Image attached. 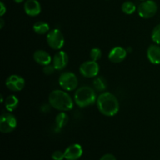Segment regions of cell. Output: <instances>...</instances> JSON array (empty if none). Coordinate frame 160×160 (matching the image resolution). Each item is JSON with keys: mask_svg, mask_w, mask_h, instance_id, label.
<instances>
[{"mask_svg": "<svg viewBox=\"0 0 160 160\" xmlns=\"http://www.w3.org/2000/svg\"><path fill=\"white\" fill-rule=\"evenodd\" d=\"M52 158L53 160H62L65 159V156H64V152L61 151H55L54 152L52 155Z\"/></svg>", "mask_w": 160, "mask_h": 160, "instance_id": "cb8c5ba5", "label": "cell"}, {"mask_svg": "<svg viewBox=\"0 0 160 160\" xmlns=\"http://www.w3.org/2000/svg\"><path fill=\"white\" fill-rule=\"evenodd\" d=\"M136 9H137V7H136L135 4L131 1L125 2L122 4L121 6V9L123 13L128 14V15H131V14L134 13L136 11Z\"/></svg>", "mask_w": 160, "mask_h": 160, "instance_id": "ffe728a7", "label": "cell"}, {"mask_svg": "<svg viewBox=\"0 0 160 160\" xmlns=\"http://www.w3.org/2000/svg\"><path fill=\"white\" fill-rule=\"evenodd\" d=\"M0 7H1V9H0V16L2 17V16L6 12V8L3 2H0Z\"/></svg>", "mask_w": 160, "mask_h": 160, "instance_id": "484cf974", "label": "cell"}, {"mask_svg": "<svg viewBox=\"0 0 160 160\" xmlns=\"http://www.w3.org/2000/svg\"><path fill=\"white\" fill-rule=\"evenodd\" d=\"M3 26H4V20H3L2 18L0 19V28H2Z\"/></svg>", "mask_w": 160, "mask_h": 160, "instance_id": "4316f807", "label": "cell"}, {"mask_svg": "<svg viewBox=\"0 0 160 160\" xmlns=\"http://www.w3.org/2000/svg\"><path fill=\"white\" fill-rule=\"evenodd\" d=\"M56 68L54 67V66L52 65L51 63L48 64V65L43 66V72L44 73H45L46 75H51L54 73Z\"/></svg>", "mask_w": 160, "mask_h": 160, "instance_id": "603a6c76", "label": "cell"}, {"mask_svg": "<svg viewBox=\"0 0 160 160\" xmlns=\"http://www.w3.org/2000/svg\"><path fill=\"white\" fill-rule=\"evenodd\" d=\"M1 102L2 103L3 102V98H2V95H1Z\"/></svg>", "mask_w": 160, "mask_h": 160, "instance_id": "f1b7e54d", "label": "cell"}, {"mask_svg": "<svg viewBox=\"0 0 160 160\" xmlns=\"http://www.w3.org/2000/svg\"><path fill=\"white\" fill-rule=\"evenodd\" d=\"M19 104V99L14 95H9L5 100V107L9 112H12L17 108Z\"/></svg>", "mask_w": 160, "mask_h": 160, "instance_id": "2e32d148", "label": "cell"}, {"mask_svg": "<svg viewBox=\"0 0 160 160\" xmlns=\"http://www.w3.org/2000/svg\"><path fill=\"white\" fill-rule=\"evenodd\" d=\"M25 12L30 17H36L42 11V7L38 0H27L23 6Z\"/></svg>", "mask_w": 160, "mask_h": 160, "instance_id": "4fadbf2b", "label": "cell"}, {"mask_svg": "<svg viewBox=\"0 0 160 160\" xmlns=\"http://www.w3.org/2000/svg\"><path fill=\"white\" fill-rule=\"evenodd\" d=\"M48 102L52 107L62 112L71 110L73 107V99L66 91H52L48 96Z\"/></svg>", "mask_w": 160, "mask_h": 160, "instance_id": "7a4b0ae2", "label": "cell"}, {"mask_svg": "<svg viewBox=\"0 0 160 160\" xmlns=\"http://www.w3.org/2000/svg\"><path fill=\"white\" fill-rule=\"evenodd\" d=\"M6 86L12 92H20L24 88L25 81L22 77L12 74L6 79Z\"/></svg>", "mask_w": 160, "mask_h": 160, "instance_id": "9c48e42d", "label": "cell"}, {"mask_svg": "<svg viewBox=\"0 0 160 160\" xmlns=\"http://www.w3.org/2000/svg\"><path fill=\"white\" fill-rule=\"evenodd\" d=\"M79 71L81 74L84 78H95L99 72V65L97 61H85L80 66Z\"/></svg>", "mask_w": 160, "mask_h": 160, "instance_id": "ba28073f", "label": "cell"}, {"mask_svg": "<svg viewBox=\"0 0 160 160\" xmlns=\"http://www.w3.org/2000/svg\"><path fill=\"white\" fill-rule=\"evenodd\" d=\"M74 101L76 105L81 108L92 106L97 101L95 90L88 86L79 88L74 94Z\"/></svg>", "mask_w": 160, "mask_h": 160, "instance_id": "3957f363", "label": "cell"}, {"mask_svg": "<svg viewBox=\"0 0 160 160\" xmlns=\"http://www.w3.org/2000/svg\"><path fill=\"white\" fill-rule=\"evenodd\" d=\"M23 1H24V0H14V2L17 3H21L22 2H23Z\"/></svg>", "mask_w": 160, "mask_h": 160, "instance_id": "83f0119b", "label": "cell"}, {"mask_svg": "<svg viewBox=\"0 0 160 160\" xmlns=\"http://www.w3.org/2000/svg\"><path fill=\"white\" fill-rule=\"evenodd\" d=\"M69 121L68 115L65 112L61 111L56 117V124L59 129H61L67 124Z\"/></svg>", "mask_w": 160, "mask_h": 160, "instance_id": "ac0fdd59", "label": "cell"}, {"mask_svg": "<svg viewBox=\"0 0 160 160\" xmlns=\"http://www.w3.org/2000/svg\"><path fill=\"white\" fill-rule=\"evenodd\" d=\"M127 54H128L127 49L121 46H116L110 50L108 57H109V61L112 62L119 63V62H123L126 59Z\"/></svg>", "mask_w": 160, "mask_h": 160, "instance_id": "30bf717a", "label": "cell"}, {"mask_svg": "<svg viewBox=\"0 0 160 160\" xmlns=\"http://www.w3.org/2000/svg\"><path fill=\"white\" fill-rule=\"evenodd\" d=\"M46 41L48 45L56 50L61 49L65 42L63 34L59 29H52L49 31L47 34Z\"/></svg>", "mask_w": 160, "mask_h": 160, "instance_id": "52a82bcc", "label": "cell"}, {"mask_svg": "<svg viewBox=\"0 0 160 160\" xmlns=\"http://www.w3.org/2000/svg\"><path fill=\"white\" fill-rule=\"evenodd\" d=\"M34 60L41 66H45L51 63L52 57L49 53L44 50H37L33 55Z\"/></svg>", "mask_w": 160, "mask_h": 160, "instance_id": "9a60e30c", "label": "cell"}, {"mask_svg": "<svg viewBox=\"0 0 160 160\" xmlns=\"http://www.w3.org/2000/svg\"><path fill=\"white\" fill-rule=\"evenodd\" d=\"M69 62L68 55L66 52L59 51L55 54L52 59V65L56 70H60L65 68Z\"/></svg>", "mask_w": 160, "mask_h": 160, "instance_id": "7c38bea8", "label": "cell"}, {"mask_svg": "<svg viewBox=\"0 0 160 160\" xmlns=\"http://www.w3.org/2000/svg\"><path fill=\"white\" fill-rule=\"evenodd\" d=\"M100 160H117L112 154H106L100 159Z\"/></svg>", "mask_w": 160, "mask_h": 160, "instance_id": "d4e9b609", "label": "cell"}, {"mask_svg": "<svg viewBox=\"0 0 160 160\" xmlns=\"http://www.w3.org/2000/svg\"><path fill=\"white\" fill-rule=\"evenodd\" d=\"M17 120L15 116L9 112H5L0 117V131L3 134H8L16 129Z\"/></svg>", "mask_w": 160, "mask_h": 160, "instance_id": "8992f818", "label": "cell"}, {"mask_svg": "<svg viewBox=\"0 0 160 160\" xmlns=\"http://www.w3.org/2000/svg\"><path fill=\"white\" fill-rule=\"evenodd\" d=\"M83 154V148L79 144H73L66 148L64 156L67 160H78Z\"/></svg>", "mask_w": 160, "mask_h": 160, "instance_id": "8fae6325", "label": "cell"}, {"mask_svg": "<svg viewBox=\"0 0 160 160\" xmlns=\"http://www.w3.org/2000/svg\"><path fill=\"white\" fill-rule=\"evenodd\" d=\"M157 4L153 0H145L138 7V15L144 19H149L153 17L157 12Z\"/></svg>", "mask_w": 160, "mask_h": 160, "instance_id": "5b68a950", "label": "cell"}, {"mask_svg": "<svg viewBox=\"0 0 160 160\" xmlns=\"http://www.w3.org/2000/svg\"><path fill=\"white\" fill-rule=\"evenodd\" d=\"M59 84L66 92H72L78 87V78L72 72H64L59 76Z\"/></svg>", "mask_w": 160, "mask_h": 160, "instance_id": "277c9868", "label": "cell"}, {"mask_svg": "<svg viewBox=\"0 0 160 160\" xmlns=\"http://www.w3.org/2000/svg\"><path fill=\"white\" fill-rule=\"evenodd\" d=\"M143 1H145V0H143Z\"/></svg>", "mask_w": 160, "mask_h": 160, "instance_id": "f546056e", "label": "cell"}, {"mask_svg": "<svg viewBox=\"0 0 160 160\" xmlns=\"http://www.w3.org/2000/svg\"><path fill=\"white\" fill-rule=\"evenodd\" d=\"M93 85L98 92H104L107 87V82L103 77H98L94 80Z\"/></svg>", "mask_w": 160, "mask_h": 160, "instance_id": "d6986e66", "label": "cell"}, {"mask_svg": "<svg viewBox=\"0 0 160 160\" xmlns=\"http://www.w3.org/2000/svg\"><path fill=\"white\" fill-rule=\"evenodd\" d=\"M33 30L38 34H45L49 32V25L46 22H36L33 26Z\"/></svg>", "mask_w": 160, "mask_h": 160, "instance_id": "e0dca14e", "label": "cell"}, {"mask_svg": "<svg viewBox=\"0 0 160 160\" xmlns=\"http://www.w3.org/2000/svg\"><path fill=\"white\" fill-rule=\"evenodd\" d=\"M97 107L102 115L113 117L120 109V104L117 97L109 92H102L97 98Z\"/></svg>", "mask_w": 160, "mask_h": 160, "instance_id": "6da1fadb", "label": "cell"}, {"mask_svg": "<svg viewBox=\"0 0 160 160\" xmlns=\"http://www.w3.org/2000/svg\"><path fill=\"white\" fill-rule=\"evenodd\" d=\"M152 40L156 44V45H160V23L157 26L153 28L152 31Z\"/></svg>", "mask_w": 160, "mask_h": 160, "instance_id": "44dd1931", "label": "cell"}, {"mask_svg": "<svg viewBox=\"0 0 160 160\" xmlns=\"http://www.w3.org/2000/svg\"><path fill=\"white\" fill-rule=\"evenodd\" d=\"M147 58L151 63L160 64V47L158 45H150L147 50Z\"/></svg>", "mask_w": 160, "mask_h": 160, "instance_id": "5bb4252c", "label": "cell"}, {"mask_svg": "<svg viewBox=\"0 0 160 160\" xmlns=\"http://www.w3.org/2000/svg\"><path fill=\"white\" fill-rule=\"evenodd\" d=\"M102 50L98 48H93L90 51V58L92 60L98 61L102 57Z\"/></svg>", "mask_w": 160, "mask_h": 160, "instance_id": "7402d4cb", "label": "cell"}]
</instances>
